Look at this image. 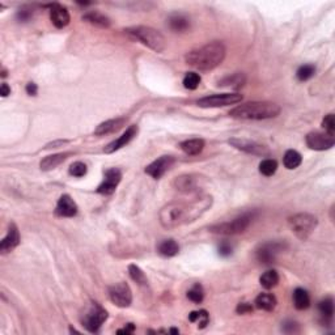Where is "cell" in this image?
<instances>
[{
	"label": "cell",
	"instance_id": "cell-11",
	"mask_svg": "<svg viewBox=\"0 0 335 335\" xmlns=\"http://www.w3.org/2000/svg\"><path fill=\"white\" fill-rule=\"evenodd\" d=\"M306 146L315 151H326L334 147L335 137L329 132H309L305 138Z\"/></svg>",
	"mask_w": 335,
	"mask_h": 335
},
{
	"label": "cell",
	"instance_id": "cell-1",
	"mask_svg": "<svg viewBox=\"0 0 335 335\" xmlns=\"http://www.w3.org/2000/svg\"><path fill=\"white\" fill-rule=\"evenodd\" d=\"M212 206V196L205 195L193 199L190 202H172L161 208L159 219L165 229H174L178 227L195 221Z\"/></svg>",
	"mask_w": 335,
	"mask_h": 335
},
{
	"label": "cell",
	"instance_id": "cell-27",
	"mask_svg": "<svg viewBox=\"0 0 335 335\" xmlns=\"http://www.w3.org/2000/svg\"><path fill=\"white\" fill-rule=\"evenodd\" d=\"M158 252L160 253L163 257H166V258H170V257H174L180 253V245L175 242L173 238H169V240H164L159 243Z\"/></svg>",
	"mask_w": 335,
	"mask_h": 335
},
{
	"label": "cell",
	"instance_id": "cell-4",
	"mask_svg": "<svg viewBox=\"0 0 335 335\" xmlns=\"http://www.w3.org/2000/svg\"><path fill=\"white\" fill-rule=\"evenodd\" d=\"M125 32L127 33V34H130L131 37H133L135 39L142 42L143 44H146L147 48H149L151 50L156 51V53H163V51L165 50V37H164L159 30L153 29V28L139 25V27L127 28Z\"/></svg>",
	"mask_w": 335,
	"mask_h": 335
},
{
	"label": "cell",
	"instance_id": "cell-13",
	"mask_svg": "<svg viewBox=\"0 0 335 335\" xmlns=\"http://www.w3.org/2000/svg\"><path fill=\"white\" fill-rule=\"evenodd\" d=\"M229 144H232L236 149L245 152V153L254 154V156H262V158L270 156V149L267 148L266 146L259 144V143L253 142V140L233 138V139H229Z\"/></svg>",
	"mask_w": 335,
	"mask_h": 335
},
{
	"label": "cell",
	"instance_id": "cell-2",
	"mask_svg": "<svg viewBox=\"0 0 335 335\" xmlns=\"http://www.w3.org/2000/svg\"><path fill=\"white\" fill-rule=\"evenodd\" d=\"M226 54L227 49L224 43L220 41H214L196 50L190 51L189 54H186L185 60L187 64L199 71H211L221 64Z\"/></svg>",
	"mask_w": 335,
	"mask_h": 335
},
{
	"label": "cell",
	"instance_id": "cell-39",
	"mask_svg": "<svg viewBox=\"0 0 335 335\" xmlns=\"http://www.w3.org/2000/svg\"><path fill=\"white\" fill-rule=\"evenodd\" d=\"M322 127L325 128V131L329 133H335V119H334V114L330 113L327 114L322 121Z\"/></svg>",
	"mask_w": 335,
	"mask_h": 335
},
{
	"label": "cell",
	"instance_id": "cell-16",
	"mask_svg": "<svg viewBox=\"0 0 335 335\" xmlns=\"http://www.w3.org/2000/svg\"><path fill=\"white\" fill-rule=\"evenodd\" d=\"M138 131H139V128H138L137 125L130 126V127L126 130V132L122 133L118 139H116V140H113L111 143H109V144H107V146L104 148V152L105 153H114L116 151L121 149L122 147H125L126 144H128V143L133 139V138L137 137Z\"/></svg>",
	"mask_w": 335,
	"mask_h": 335
},
{
	"label": "cell",
	"instance_id": "cell-46",
	"mask_svg": "<svg viewBox=\"0 0 335 335\" xmlns=\"http://www.w3.org/2000/svg\"><path fill=\"white\" fill-rule=\"evenodd\" d=\"M0 95L3 96V97H7L8 95H11V88L8 86V84H2V86H0Z\"/></svg>",
	"mask_w": 335,
	"mask_h": 335
},
{
	"label": "cell",
	"instance_id": "cell-14",
	"mask_svg": "<svg viewBox=\"0 0 335 335\" xmlns=\"http://www.w3.org/2000/svg\"><path fill=\"white\" fill-rule=\"evenodd\" d=\"M122 180L121 170L117 168H111L105 172V180L97 189L98 194H104V195H110L116 191L117 186L119 185Z\"/></svg>",
	"mask_w": 335,
	"mask_h": 335
},
{
	"label": "cell",
	"instance_id": "cell-20",
	"mask_svg": "<svg viewBox=\"0 0 335 335\" xmlns=\"http://www.w3.org/2000/svg\"><path fill=\"white\" fill-rule=\"evenodd\" d=\"M126 123L125 118H116V119H109V121H105L96 127L95 135L97 137H102V135H107V133H113L116 131L121 130Z\"/></svg>",
	"mask_w": 335,
	"mask_h": 335
},
{
	"label": "cell",
	"instance_id": "cell-41",
	"mask_svg": "<svg viewBox=\"0 0 335 335\" xmlns=\"http://www.w3.org/2000/svg\"><path fill=\"white\" fill-rule=\"evenodd\" d=\"M217 250H219V254L221 255V257H229V255L232 254V252H233V248H232L231 243L224 241V242L220 243L219 249Z\"/></svg>",
	"mask_w": 335,
	"mask_h": 335
},
{
	"label": "cell",
	"instance_id": "cell-23",
	"mask_svg": "<svg viewBox=\"0 0 335 335\" xmlns=\"http://www.w3.org/2000/svg\"><path fill=\"white\" fill-rule=\"evenodd\" d=\"M168 23H169L170 29L177 33L186 32L190 28V20L182 13H173L168 20Z\"/></svg>",
	"mask_w": 335,
	"mask_h": 335
},
{
	"label": "cell",
	"instance_id": "cell-35",
	"mask_svg": "<svg viewBox=\"0 0 335 335\" xmlns=\"http://www.w3.org/2000/svg\"><path fill=\"white\" fill-rule=\"evenodd\" d=\"M187 299L195 304L202 303L203 299H205V291H203L202 285L196 283V284H194L193 287L190 288L189 291H187Z\"/></svg>",
	"mask_w": 335,
	"mask_h": 335
},
{
	"label": "cell",
	"instance_id": "cell-12",
	"mask_svg": "<svg viewBox=\"0 0 335 335\" xmlns=\"http://www.w3.org/2000/svg\"><path fill=\"white\" fill-rule=\"evenodd\" d=\"M285 248L287 245L284 242H266L255 250V255L261 263L270 264L276 261L279 253H282Z\"/></svg>",
	"mask_w": 335,
	"mask_h": 335
},
{
	"label": "cell",
	"instance_id": "cell-25",
	"mask_svg": "<svg viewBox=\"0 0 335 335\" xmlns=\"http://www.w3.org/2000/svg\"><path fill=\"white\" fill-rule=\"evenodd\" d=\"M318 311H320L321 317H322L323 322H331L332 315H334V301L332 297H325L318 303Z\"/></svg>",
	"mask_w": 335,
	"mask_h": 335
},
{
	"label": "cell",
	"instance_id": "cell-24",
	"mask_svg": "<svg viewBox=\"0 0 335 335\" xmlns=\"http://www.w3.org/2000/svg\"><path fill=\"white\" fill-rule=\"evenodd\" d=\"M254 304L258 309H262V310H266V311H271L276 308L278 300H276V297L271 294H259L258 296L255 297Z\"/></svg>",
	"mask_w": 335,
	"mask_h": 335
},
{
	"label": "cell",
	"instance_id": "cell-45",
	"mask_svg": "<svg viewBox=\"0 0 335 335\" xmlns=\"http://www.w3.org/2000/svg\"><path fill=\"white\" fill-rule=\"evenodd\" d=\"M135 331V326H133V323H127L123 329L118 330V334H132Z\"/></svg>",
	"mask_w": 335,
	"mask_h": 335
},
{
	"label": "cell",
	"instance_id": "cell-8",
	"mask_svg": "<svg viewBox=\"0 0 335 335\" xmlns=\"http://www.w3.org/2000/svg\"><path fill=\"white\" fill-rule=\"evenodd\" d=\"M207 185V180L205 175L196 174V173H190V174H182L177 177L173 181V186L175 190L181 193H195L202 190Z\"/></svg>",
	"mask_w": 335,
	"mask_h": 335
},
{
	"label": "cell",
	"instance_id": "cell-28",
	"mask_svg": "<svg viewBox=\"0 0 335 335\" xmlns=\"http://www.w3.org/2000/svg\"><path fill=\"white\" fill-rule=\"evenodd\" d=\"M83 20L88 21L91 24L96 25L100 28H109L110 27V18L107 16L102 15V13L97 12V11H92L83 16Z\"/></svg>",
	"mask_w": 335,
	"mask_h": 335
},
{
	"label": "cell",
	"instance_id": "cell-3",
	"mask_svg": "<svg viewBox=\"0 0 335 335\" xmlns=\"http://www.w3.org/2000/svg\"><path fill=\"white\" fill-rule=\"evenodd\" d=\"M280 114L279 105L270 101H252L238 105L229 111V116L236 119L245 121H262L275 118Z\"/></svg>",
	"mask_w": 335,
	"mask_h": 335
},
{
	"label": "cell",
	"instance_id": "cell-43",
	"mask_svg": "<svg viewBox=\"0 0 335 335\" xmlns=\"http://www.w3.org/2000/svg\"><path fill=\"white\" fill-rule=\"evenodd\" d=\"M237 313L238 315H245V313H252L253 306L249 303H240L237 305Z\"/></svg>",
	"mask_w": 335,
	"mask_h": 335
},
{
	"label": "cell",
	"instance_id": "cell-30",
	"mask_svg": "<svg viewBox=\"0 0 335 335\" xmlns=\"http://www.w3.org/2000/svg\"><path fill=\"white\" fill-rule=\"evenodd\" d=\"M245 81H247V77H245V75L237 72V74H233V75H231V76H227V77H224V79H221L217 85L229 86V88L238 89V88H241L243 84H245Z\"/></svg>",
	"mask_w": 335,
	"mask_h": 335
},
{
	"label": "cell",
	"instance_id": "cell-42",
	"mask_svg": "<svg viewBox=\"0 0 335 335\" xmlns=\"http://www.w3.org/2000/svg\"><path fill=\"white\" fill-rule=\"evenodd\" d=\"M33 12L30 11V9H20L17 12V15H16V17H17V20L20 21V23H27V21L30 20V17H32Z\"/></svg>",
	"mask_w": 335,
	"mask_h": 335
},
{
	"label": "cell",
	"instance_id": "cell-36",
	"mask_svg": "<svg viewBox=\"0 0 335 335\" xmlns=\"http://www.w3.org/2000/svg\"><path fill=\"white\" fill-rule=\"evenodd\" d=\"M316 67L313 64H304L301 65L296 72V76L300 81H306L315 76Z\"/></svg>",
	"mask_w": 335,
	"mask_h": 335
},
{
	"label": "cell",
	"instance_id": "cell-10",
	"mask_svg": "<svg viewBox=\"0 0 335 335\" xmlns=\"http://www.w3.org/2000/svg\"><path fill=\"white\" fill-rule=\"evenodd\" d=\"M109 297L111 303L119 308H127L132 303V292L127 283L119 282L109 288Z\"/></svg>",
	"mask_w": 335,
	"mask_h": 335
},
{
	"label": "cell",
	"instance_id": "cell-21",
	"mask_svg": "<svg viewBox=\"0 0 335 335\" xmlns=\"http://www.w3.org/2000/svg\"><path fill=\"white\" fill-rule=\"evenodd\" d=\"M71 156L70 152H64V153H55L51 154V156H48V158H44L43 160L41 161L39 166H41L42 170H51L55 169L57 166H59L60 164L64 163L67 160V158Z\"/></svg>",
	"mask_w": 335,
	"mask_h": 335
},
{
	"label": "cell",
	"instance_id": "cell-22",
	"mask_svg": "<svg viewBox=\"0 0 335 335\" xmlns=\"http://www.w3.org/2000/svg\"><path fill=\"white\" fill-rule=\"evenodd\" d=\"M292 299H294V305L297 310H305L310 306V296L304 288H296Z\"/></svg>",
	"mask_w": 335,
	"mask_h": 335
},
{
	"label": "cell",
	"instance_id": "cell-37",
	"mask_svg": "<svg viewBox=\"0 0 335 335\" xmlns=\"http://www.w3.org/2000/svg\"><path fill=\"white\" fill-rule=\"evenodd\" d=\"M200 76H199L196 72H187L184 77V86L186 89H190V91H194L199 86L200 84Z\"/></svg>",
	"mask_w": 335,
	"mask_h": 335
},
{
	"label": "cell",
	"instance_id": "cell-44",
	"mask_svg": "<svg viewBox=\"0 0 335 335\" xmlns=\"http://www.w3.org/2000/svg\"><path fill=\"white\" fill-rule=\"evenodd\" d=\"M25 91H27L28 95L37 96V93H38V86H37V84H34V83H28Z\"/></svg>",
	"mask_w": 335,
	"mask_h": 335
},
{
	"label": "cell",
	"instance_id": "cell-47",
	"mask_svg": "<svg viewBox=\"0 0 335 335\" xmlns=\"http://www.w3.org/2000/svg\"><path fill=\"white\" fill-rule=\"evenodd\" d=\"M170 332H173V334H178V332H180V330H178V329H170Z\"/></svg>",
	"mask_w": 335,
	"mask_h": 335
},
{
	"label": "cell",
	"instance_id": "cell-6",
	"mask_svg": "<svg viewBox=\"0 0 335 335\" xmlns=\"http://www.w3.org/2000/svg\"><path fill=\"white\" fill-rule=\"evenodd\" d=\"M253 219H254V214L252 212H247L232 221L221 222V224H215V226L210 227V232L216 234H222V236H232V234H238L247 231L249 226L252 224Z\"/></svg>",
	"mask_w": 335,
	"mask_h": 335
},
{
	"label": "cell",
	"instance_id": "cell-5",
	"mask_svg": "<svg viewBox=\"0 0 335 335\" xmlns=\"http://www.w3.org/2000/svg\"><path fill=\"white\" fill-rule=\"evenodd\" d=\"M288 226H289L291 231L296 234L297 238L305 241L317 228L318 220L315 215L308 214V212H301V214H296L289 217Z\"/></svg>",
	"mask_w": 335,
	"mask_h": 335
},
{
	"label": "cell",
	"instance_id": "cell-19",
	"mask_svg": "<svg viewBox=\"0 0 335 335\" xmlns=\"http://www.w3.org/2000/svg\"><path fill=\"white\" fill-rule=\"evenodd\" d=\"M18 243H20V232H18L16 224L11 222L8 228V233H7L6 237L0 242V252L3 253V254H7V253L12 252Z\"/></svg>",
	"mask_w": 335,
	"mask_h": 335
},
{
	"label": "cell",
	"instance_id": "cell-17",
	"mask_svg": "<svg viewBox=\"0 0 335 335\" xmlns=\"http://www.w3.org/2000/svg\"><path fill=\"white\" fill-rule=\"evenodd\" d=\"M50 20L54 27L58 28V29L65 28L70 24V20H71L69 9L60 6V4H54L50 9Z\"/></svg>",
	"mask_w": 335,
	"mask_h": 335
},
{
	"label": "cell",
	"instance_id": "cell-15",
	"mask_svg": "<svg viewBox=\"0 0 335 335\" xmlns=\"http://www.w3.org/2000/svg\"><path fill=\"white\" fill-rule=\"evenodd\" d=\"M173 164H174L173 156H161V158H159L158 160H154L153 163L147 166L146 173L154 180H159L172 168Z\"/></svg>",
	"mask_w": 335,
	"mask_h": 335
},
{
	"label": "cell",
	"instance_id": "cell-18",
	"mask_svg": "<svg viewBox=\"0 0 335 335\" xmlns=\"http://www.w3.org/2000/svg\"><path fill=\"white\" fill-rule=\"evenodd\" d=\"M77 210L79 208H77V205L75 203L74 199L69 194H64L58 200L55 214L62 217H74L77 214Z\"/></svg>",
	"mask_w": 335,
	"mask_h": 335
},
{
	"label": "cell",
	"instance_id": "cell-26",
	"mask_svg": "<svg viewBox=\"0 0 335 335\" xmlns=\"http://www.w3.org/2000/svg\"><path fill=\"white\" fill-rule=\"evenodd\" d=\"M182 151L185 152L189 156H195V154H199L205 148V140L203 139H189L185 140L180 144Z\"/></svg>",
	"mask_w": 335,
	"mask_h": 335
},
{
	"label": "cell",
	"instance_id": "cell-31",
	"mask_svg": "<svg viewBox=\"0 0 335 335\" xmlns=\"http://www.w3.org/2000/svg\"><path fill=\"white\" fill-rule=\"evenodd\" d=\"M279 274L276 270H267L264 271L263 274L261 275V278H259V283H261V285L263 288H266V289H271V288L276 287L279 283Z\"/></svg>",
	"mask_w": 335,
	"mask_h": 335
},
{
	"label": "cell",
	"instance_id": "cell-38",
	"mask_svg": "<svg viewBox=\"0 0 335 335\" xmlns=\"http://www.w3.org/2000/svg\"><path fill=\"white\" fill-rule=\"evenodd\" d=\"M86 172H88L86 165L84 163H81V161H76V163H74L70 166V174L74 175V177H84V175L86 174Z\"/></svg>",
	"mask_w": 335,
	"mask_h": 335
},
{
	"label": "cell",
	"instance_id": "cell-9",
	"mask_svg": "<svg viewBox=\"0 0 335 335\" xmlns=\"http://www.w3.org/2000/svg\"><path fill=\"white\" fill-rule=\"evenodd\" d=\"M242 101V95L240 93H221V95H211L203 97L196 101V105L200 107H224L229 105L238 104Z\"/></svg>",
	"mask_w": 335,
	"mask_h": 335
},
{
	"label": "cell",
	"instance_id": "cell-34",
	"mask_svg": "<svg viewBox=\"0 0 335 335\" xmlns=\"http://www.w3.org/2000/svg\"><path fill=\"white\" fill-rule=\"evenodd\" d=\"M128 274H130L131 279H132L133 282H137L138 284L140 285L148 284V279H147L146 274L143 273L142 269L138 267L137 264H130V266H128Z\"/></svg>",
	"mask_w": 335,
	"mask_h": 335
},
{
	"label": "cell",
	"instance_id": "cell-29",
	"mask_svg": "<svg viewBox=\"0 0 335 335\" xmlns=\"http://www.w3.org/2000/svg\"><path fill=\"white\" fill-rule=\"evenodd\" d=\"M301 163H303V156L299 152L295 151V149H288L285 152L284 158H283V164H284L287 169H296V168L301 165Z\"/></svg>",
	"mask_w": 335,
	"mask_h": 335
},
{
	"label": "cell",
	"instance_id": "cell-7",
	"mask_svg": "<svg viewBox=\"0 0 335 335\" xmlns=\"http://www.w3.org/2000/svg\"><path fill=\"white\" fill-rule=\"evenodd\" d=\"M107 320V311L100 304L92 303L84 311L81 323L88 331L97 332L101 329L102 323Z\"/></svg>",
	"mask_w": 335,
	"mask_h": 335
},
{
	"label": "cell",
	"instance_id": "cell-40",
	"mask_svg": "<svg viewBox=\"0 0 335 335\" xmlns=\"http://www.w3.org/2000/svg\"><path fill=\"white\" fill-rule=\"evenodd\" d=\"M283 331L288 332V334H292V332L300 331L299 329V323L294 322V321H287V322L283 323Z\"/></svg>",
	"mask_w": 335,
	"mask_h": 335
},
{
	"label": "cell",
	"instance_id": "cell-33",
	"mask_svg": "<svg viewBox=\"0 0 335 335\" xmlns=\"http://www.w3.org/2000/svg\"><path fill=\"white\" fill-rule=\"evenodd\" d=\"M278 170V163L274 159H264L259 164V173L263 174L264 177H271Z\"/></svg>",
	"mask_w": 335,
	"mask_h": 335
},
{
	"label": "cell",
	"instance_id": "cell-32",
	"mask_svg": "<svg viewBox=\"0 0 335 335\" xmlns=\"http://www.w3.org/2000/svg\"><path fill=\"white\" fill-rule=\"evenodd\" d=\"M189 321L193 323H196L199 329H205L210 322V316H208L207 310L202 309V310L191 311L189 315Z\"/></svg>",
	"mask_w": 335,
	"mask_h": 335
}]
</instances>
